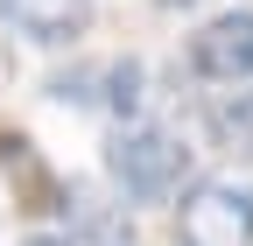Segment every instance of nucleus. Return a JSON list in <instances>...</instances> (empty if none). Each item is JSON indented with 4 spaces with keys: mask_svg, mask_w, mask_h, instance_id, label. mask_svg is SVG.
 <instances>
[{
    "mask_svg": "<svg viewBox=\"0 0 253 246\" xmlns=\"http://www.w3.org/2000/svg\"><path fill=\"white\" fill-rule=\"evenodd\" d=\"M183 169H190V148L169 134V127H148V120H134V127H113L106 141V176L120 197L134 204H162L183 190Z\"/></svg>",
    "mask_w": 253,
    "mask_h": 246,
    "instance_id": "1",
    "label": "nucleus"
},
{
    "mask_svg": "<svg viewBox=\"0 0 253 246\" xmlns=\"http://www.w3.org/2000/svg\"><path fill=\"white\" fill-rule=\"evenodd\" d=\"M176 246H253V190L239 176H204L176 197Z\"/></svg>",
    "mask_w": 253,
    "mask_h": 246,
    "instance_id": "2",
    "label": "nucleus"
},
{
    "mask_svg": "<svg viewBox=\"0 0 253 246\" xmlns=\"http://www.w3.org/2000/svg\"><path fill=\"white\" fill-rule=\"evenodd\" d=\"M183 64L204 84H246L253 78V7H225V14L197 21L183 42Z\"/></svg>",
    "mask_w": 253,
    "mask_h": 246,
    "instance_id": "3",
    "label": "nucleus"
},
{
    "mask_svg": "<svg viewBox=\"0 0 253 246\" xmlns=\"http://www.w3.org/2000/svg\"><path fill=\"white\" fill-rule=\"evenodd\" d=\"M0 169H7V190H14V211H21V218H63L71 183L42 162V148L28 141V134H7V127H0Z\"/></svg>",
    "mask_w": 253,
    "mask_h": 246,
    "instance_id": "4",
    "label": "nucleus"
},
{
    "mask_svg": "<svg viewBox=\"0 0 253 246\" xmlns=\"http://www.w3.org/2000/svg\"><path fill=\"white\" fill-rule=\"evenodd\" d=\"M0 14L36 42H78L91 28V0H0Z\"/></svg>",
    "mask_w": 253,
    "mask_h": 246,
    "instance_id": "5",
    "label": "nucleus"
},
{
    "mask_svg": "<svg viewBox=\"0 0 253 246\" xmlns=\"http://www.w3.org/2000/svg\"><path fill=\"white\" fill-rule=\"evenodd\" d=\"M63 218H71V232H78V239H91V246H134L126 204L99 197L91 183H71V204H63Z\"/></svg>",
    "mask_w": 253,
    "mask_h": 246,
    "instance_id": "6",
    "label": "nucleus"
},
{
    "mask_svg": "<svg viewBox=\"0 0 253 246\" xmlns=\"http://www.w3.org/2000/svg\"><path fill=\"white\" fill-rule=\"evenodd\" d=\"M218 148H232V155H253V84L246 91H218V99L204 106Z\"/></svg>",
    "mask_w": 253,
    "mask_h": 246,
    "instance_id": "7",
    "label": "nucleus"
},
{
    "mask_svg": "<svg viewBox=\"0 0 253 246\" xmlns=\"http://www.w3.org/2000/svg\"><path fill=\"white\" fill-rule=\"evenodd\" d=\"M141 99H148V64L141 56H113L106 64V106L120 113V127L141 120Z\"/></svg>",
    "mask_w": 253,
    "mask_h": 246,
    "instance_id": "8",
    "label": "nucleus"
},
{
    "mask_svg": "<svg viewBox=\"0 0 253 246\" xmlns=\"http://www.w3.org/2000/svg\"><path fill=\"white\" fill-rule=\"evenodd\" d=\"M106 64H71V71H56L49 78V99L56 106H106Z\"/></svg>",
    "mask_w": 253,
    "mask_h": 246,
    "instance_id": "9",
    "label": "nucleus"
},
{
    "mask_svg": "<svg viewBox=\"0 0 253 246\" xmlns=\"http://www.w3.org/2000/svg\"><path fill=\"white\" fill-rule=\"evenodd\" d=\"M7 84H14V49L0 42V91H7Z\"/></svg>",
    "mask_w": 253,
    "mask_h": 246,
    "instance_id": "10",
    "label": "nucleus"
},
{
    "mask_svg": "<svg viewBox=\"0 0 253 246\" xmlns=\"http://www.w3.org/2000/svg\"><path fill=\"white\" fill-rule=\"evenodd\" d=\"M21 246H78V239H63V232H36V239H21Z\"/></svg>",
    "mask_w": 253,
    "mask_h": 246,
    "instance_id": "11",
    "label": "nucleus"
},
{
    "mask_svg": "<svg viewBox=\"0 0 253 246\" xmlns=\"http://www.w3.org/2000/svg\"><path fill=\"white\" fill-rule=\"evenodd\" d=\"M155 7H190V0H155Z\"/></svg>",
    "mask_w": 253,
    "mask_h": 246,
    "instance_id": "12",
    "label": "nucleus"
}]
</instances>
